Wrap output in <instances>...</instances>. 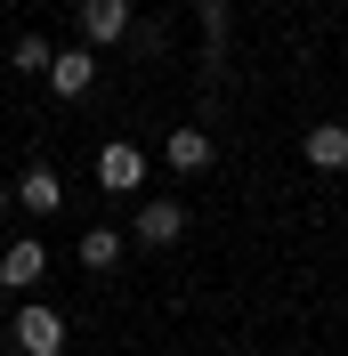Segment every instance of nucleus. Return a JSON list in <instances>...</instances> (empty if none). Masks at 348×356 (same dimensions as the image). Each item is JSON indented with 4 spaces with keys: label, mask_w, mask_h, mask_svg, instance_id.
<instances>
[{
    "label": "nucleus",
    "mask_w": 348,
    "mask_h": 356,
    "mask_svg": "<svg viewBox=\"0 0 348 356\" xmlns=\"http://www.w3.org/2000/svg\"><path fill=\"white\" fill-rule=\"evenodd\" d=\"M97 186H106V195H138V186H146V154L122 146V138L97 146Z\"/></svg>",
    "instance_id": "4"
},
{
    "label": "nucleus",
    "mask_w": 348,
    "mask_h": 356,
    "mask_svg": "<svg viewBox=\"0 0 348 356\" xmlns=\"http://www.w3.org/2000/svg\"><path fill=\"white\" fill-rule=\"evenodd\" d=\"M8 65H17V73H49V65H57V49H49L41 33H24V41L8 49Z\"/></svg>",
    "instance_id": "11"
},
{
    "label": "nucleus",
    "mask_w": 348,
    "mask_h": 356,
    "mask_svg": "<svg viewBox=\"0 0 348 356\" xmlns=\"http://www.w3.org/2000/svg\"><path fill=\"white\" fill-rule=\"evenodd\" d=\"M41 267H49V251L41 243H33V235H24V243H8V251H0V284H41Z\"/></svg>",
    "instance_id": "8"
},
{
    "label": "nucleus",
    "mask_w": 348,
    "mask_h": 356,
    "mask_svg": "<svg viewBox=\"0 0 348 356\" xmlns=\"http://www.w3.org/2000/svg\"><path fill=\"white\" fill-rule=\"evenodd\" d=\"M8 195H17V186H0V211H8Z\"/></svg>",
    "instance_id": "12"
},
{
    "label": "nucleus",
    "mask_w": 348,
    "mask_h": 356,
    "mask_svg": "<svg viewBox=\"0 0 348 356\" xmlns=\"http://www.w3.org/2000/svg\"><path fill=\"white\" fill-rule=\"evenodd\" d=\"M113 259H122V235H113V227H89V235H81V267H89V275H106Z\"/></svg>",
    "instance_id": "10"
},
{
    "label": "nucleus",
    "mask_w": 348,
    "mask_h": 356,
    "mask_svg": "<svg viewBox=\"0 0 348 356\" xmlns=\"http://www.w3.org/2000/svg\"><path fill=\"white\" fill-rule=\"evenodd\" d=\"M17 348L24 356H65V316L41 308V300H24L17 308Z\"/></svg>",
    "instance_id": "1"
},
{
    "label": "nucleus",
    "mask_w": 348,
    "mask_h": 356,
    "mask_svg": "<svg viewBox=\"0 0 348 356\" xmlns=\"http://www.w3.org/2000/svg\"><path fill=\"white\" fill-rule=\"evenodd\" d=\"M138 17H130V0H81V41L89 49H113V41H130Z\"/></svg>",
    "instance_id": "2"
},
{
    "label": "nucleus",
    "mask_w": 348,
    "mask_h": 356,
    "mask_svg": "<svg viewBox=\"0 0 348 356\" xmlns=\"http://www.w3.org/2000/svg\"><path fill=\"white\" fill-rule=\"evenodd\" d=\"M308 170H324V178H340L348 170V122H316V130H308Z\"/></svg>",
    "instance_id": "7"
},
{
    "label": "nucleus",
    "mask_w": 348,
    "mask_h": 356,
    "mask_svg": "<svg viewBox=\"0 0 348 356\" xmlns=\"http://www.w3.org/2000/svg\"><path fill=\"white\" fill-rule=\"evenodd\" d=\"M130 235L146 251H162V243H178L187 235V202H171V195H154V202H138V219H130Z\"/></svg>",
    "instance_id": "3"
},
{
    "label": "nucleus",
    "mask_w": 348,
    "mask_h": 356,
    "mask_svg": "<svg viewBox=\"0 0 348 356\" xmlns=\"http://www.w3.org/2000/svg\"><path fill=\"white\" fill-rule=\"evenodd\" d=\"M17 202H24V211H57V202H65V178L49 170V162H33V170L17 178Z\"/></svg>",
    "instance_id": "9"
},
{
    "label": "nucleus",
    "mask_w": 348,
    "mask_h": 356,
    "mask_svg": "<svg viewBox=\"0 0 348 356\" xmlns=\"http://www.w3.org/2000/svg\"><path fill=\"white\" fill-rule=\"evenodd\" d=\"M211 154H219V146H211V130H203V122H178V130L162 138V162H171V170H187V178L211 170Z\"/></svg>",
    "instance_id": "5"
},
{
    "label": "nucleus",
    "mask_w": 348,
    "mask_h": 356,
    "mask_svg": "<svg viewBox=\"0 0 348 356\" xmlns=\"http://www.w3.org/2000/svg\"><path fill=\"white\" fill-rule=\"evenodd\" d=\"M49 89H57V97H89V89H97V57H89V41H81V49H57Z\"/></svg>",
    "instance_id": "6"
}]
</instances>
